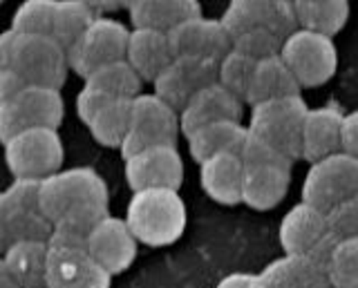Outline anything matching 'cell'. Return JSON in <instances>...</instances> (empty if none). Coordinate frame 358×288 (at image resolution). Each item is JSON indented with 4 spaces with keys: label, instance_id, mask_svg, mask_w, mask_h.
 I'll use <instances>...</instances> for the list:
<instances>
[{
    "label": "cell",
    "instance_id": "cell-41",
    "mask_svg": "<svg viewBox=\"0 0 358 288\" xmlns=\"http://www.w3.org/2000/svg\"><path fill=\"white\" fill-rule=\"evenodd\" d=\"M25 87L27 85L14 70H0V105L11 103Z\"/></svg>",
    "mask_w": 358,
    "mask_h": 288
},
{
    "label": "cell",
    "instance_id": "cell-21",
    "mask_svg": "<svg viewBox=\"0 0 358 288\" xmlns=\"http://www.w3.org/2000/svg\"><path fill=\"white\" fill-rule=\"evenodd\" d=\"M264 288H331L327 271L309 255H282L257 273Z\"/></svg>",
    "mask_w": 358,
    "mask_h": 288
},
{
    "label": "cell",
    "instance_id": "cell-31",
    "mask_svg": "<svg viewBox=\"0 0 358 288\" xmlns=\"http://www.w3.org/2000/svg\"><path fill=\"white\" fill-rule=\"evenodd\" d=\"M83 81L85 85L94 87V90L103 92L112 98H128V101L141 94V85H143V81L126 63V59L103 65V68L94 70Z\"/></svg>",
    "mask_w": 358,
    "mask_h": 288
},
{
    "label": "cell",
    "instance_id": "cell-39",
    "mask_svg": "<svg viewBox=\"0 0 358 288\" xmlns=\"http://www.w3.org/2000/svg\"><path fill=\"white\" fill-rule=\"evenodd\" d=\"M110 101H112V96L99 92V90H94V87H90V85H83V90L76 94V114L87 126L99 109L106 107Z\"/></svg>",
    "mask_w": 358,
    "mask_h": 288
},
{
    "label": "cell",
    "instance_id": "cell-2",
    "mask_svg": "<svg viewBox=\"0 0 358 288\" xmlns=\"http://www.w3.org/2000/svg\"><path fill=\"white\" fill-rule=\"evenodd\" d=\"M126 224L137 243L155 248L171 246L186 230V204L179 190L168 188L132 192Z\"/></svg>",
    "mask_w": 358,
    "mask_h": 288
},
{
    "label": "cell",
    "instance_id": "cell-17",
    "mask_svg": "<svg viewBox=\"0 0 358 288\" xmlns=\"http://www.w3.org/2000/svg\"><path fill=\"white\" fill-rule=\"evenodd\" d=\"M242 101L224 90L220 83H213L197 94L190 96V101L179 109V130L188 137L197 128H204L220 121H240L242 119Z\"/></svg>",
    "mask_w": 358,
    "mask_h": 288
},
{
    "label": "cell",
    "instance_id": "cell-24",
    "mask_svg": "<svg viewBox=\"0 0 358 288\" xmlns=\"http://www.w3.org/2000/svg\"><path fill=\"white\" fill-rule=\"evenodd\" d=\"M16 114L20 119L22 130L27 128H48V130H59L63 123L65 105L61 90H52V87H34L27 85L14 101Z\"/></svg>",
    "mask_w": 358,
    "mask_h": 288
},
{
    "label": "cell",
    "instance_id": "cell-14",
    "mask_svg": "<svg viewBox=\"0 0 358 288\" xmlns=\"http://www.w3.org/2000/svg\"><path fill=\"white\" fill-rule=\"evenodd\" d=\"M126 181L132 192L168 188L179 190L184 181V161L177 146H155L126 159Z\"/></svg>",
    "mask_w": 358,
    "mask_h": 288
},
{
    "label": "cell",
    "instance_id": "cell-13",
    "mask_svg": "<svg viewBox=\"0 0 358 288\" xmlns=\"http://www.w3.org/2000/svg\"><path fill=\"white\" fill-rule=\"evenodd\" d=\"M112 275L90 257L85 248L50 246L45 262V288H110Z\"/></svg>",
    "mask_w": 358,
    "mask_h": 288
},
{
    "label": "cell",
    "instance_id": "cell-45",
    "mask_svg": "<svg viewBox=\"0 0 358 288\" xmlns=\"http://www.w3.org/2000/svg\"><path fill=\"white\" fill-rule=\"evenodd\" d=\"M9 246V235L5 226V206H3V192H0V255H3Z\"/></svg>",
    "mask_w": 358,
    "mask_h": 288
},
{
    "label": "cell",
    "instance_id": "cell-28",
    "mask_svg": "<svg viewBox=\"0 0 358 288\" xmlns=\"http://www.w3.org/2000/svg\"><path fill=\"white\" fill-rule=\"evenodd\" d=\"M0 259L20 288H45L48 241H14Z\"/></svg>",
    "mask_w": 358,
    "mask_h": 288
},
{
    "label": "cell",
    "instance_id": "cell-25",
    "mask_svg": "<svg viewBox=\"0 0 358 288\" xmlns=\"http://www.w3.org/2000/svg\"><path fill=\"white\" fill-rule=\"evenodd\" d=\"M291 170L280 165L264 168H244L242 179V204L253 210H271L289 192Z\"/></svg>",
    "mask_w": 358,
    "mask_h": 288
},
{
    "label": "cell",
    "instance_id": "cell-3",
    "mask_svg": "<svg viewBox=\"0 0 358 288\" xmlns=\"http://www.w3.org/2000/svg\"><path fill=\"white\" fill-rule=\"evenodd\" d=\"M307 109L309 107L300 94L255 103L251 105V123L246 130L294 163L300 159V130Z\"/></svg>",
    "mask_w": 358,
    "mask_h": 288
},
{
    "label": "cell",
    "instance_id": "cell-44",
    "mask_svg": "<svg viewBox=\"0 0 358 288\" xmlns=\"http://www.w3.org/2000/svg\"><path fill=\"white\" fill-rule=\"evenodd\" d=\"M16 31H3L0 34V70H11V61H14V50H16Z\"/></svg>",
    "mask_w": 358,
    "mask_h": 288
},
{
    "label": "cell",
    "instance_id": "cell-9",
    "mask_svg": "<svg viewBox=\"0 0 358 288\" xmlns=\"http://www.w3.org/2000/svg\"><path fill=\"white\" fill-rule=\"evenodd\" d=\"M11 70L25 85L61 90L67 81L70 65L65 50L52 36H18Z\"/></svg>",
    "mask_w": 358,
    "mask_h": 288
},
{
    "label": "cell",
    "instance_id": "cell-43",
    "mask_svg": "<svg viewBox=\"0 0 358 288\" xmlns=\"http://www.w3.org/2000/svg\"><path fill=\"white\" fill-rule=\"evenodd\" d=\"M215 288H264L257 273H231L222 277Z\"/></svg>",
    "mask_w": 358,
    "mask_h": 288
},
{
    "label": "cell",
    "instance_id": "cell-12",
    "mask_svg": "<svg viewBox=\"0 0 358 288\" xmlns=\"http://www.w3.org/2000/svg\"><path fill=\"white\" fill-rule=\"evenodd\" d=\"M152 83V94L159 96L164 103H168L179 112L190 101V96L213 83H217V63L206 59L177 56L168 63V68Z\"/></svg>",
    "mask_w": 358,
    "mask_h": 288
},
{
    "label": "cell",
    "instance_id": "cell-18",
    "mask_svg": "<svg viewBox=\"0 0 358 288\" xmlns=\"http://www.w3.org/2000/svg\"><path fill=\"white\" fill-rule=\"evenodd\" d=\"M343 112L336 105L309 107L300 130V159L316 163L341 152Z\"/></svg>",
    "mask_w": 358,
    "mask_h": 288
},
{
    "label": "cell",
    "instance_id": "cell-5",
    "mask_svg": "<svg viewBox=\"0 0 358 288\" xmlns=\"http://www.w3.org/2000/svg\"><path fill=\"white\" fill-rule=\"evenodd\" d=\"M179 112L155 94H139L130 101V130L121 143L123 161L155 146H177Z\"/></svg>",
    "mask_w": 358,
    "mask_h": 288
},
{
    "label": "cell",
    "instance_id": "cell-26",
    "mask_svg": "<svg viewBox=\"0 0 358 288\" xmlns=\"http://www.w3.org/2000/svg\"><path fill=\"white\" fill-rule=\"evenodd\" d=\"M246 137V128L240 121H220L204 128H197L186 137L190 157L197 163L206 161L217 154H238L242 150V143Z\"/></svg>",
    "mask_w": 358,
    "mask_h": 288
},
{
    "label": "cell",
    "instance_id": "cell-46",
    "mask_svg": "<svg viewBox=\"0 0 358 288\" xmlns=\"http://www.w3.org/2000/svg\"><path fill=\"white\" fill-rule=\"evenodd\" d=\"M0 288H20L14 277H11V273L7 271V266L3 264V259H0Z\"/></svg>",
    "mask_w": 358,
    "mask_h": 288
},
{
    "label": "cell",
    "instance_id": "cell-6",
    "mask_svg": "<svg viewBox=\"0 0 358 288\" xmlns=\"http://www.w3.org/2000/svg\"><path fill=\"white\" fill-rule=\"evenodd\" d=\"M278 56L294 74L300 90L324 85L338 68V52H336L334 38L313 34L307 29L291 31L282 40Z\"/></svg>",
    "mask_w": 358,
    "mask_h": 288
},
{
    "label": "cell",
    "instance_id": "cell-33",
    "mask_svg": "<svg viewBox=\"0 0 358 288\" xmlns=\"http://www.w3.org/2000/svg\"><path fill=\"white\" fill-rule=\"evenodd\" d=\"M54 5L56 0H27L16 9L9 29L18 36H52Z\"/></svg>",
    "mask_w": 358,
    "mask_h": 288
},
{
    "label": "cell",
    "instance_id": "cell-27",
    "mask_svg": "<svg viewBox=\"0 0 358 288\" xmlns=\"http://www.w3.org/2000/svg\"><path fill=\"white\" fill-rule=\"evenodd\" d=\"M296 94H300V85L296 83L294 74L289 72L282 59L271 56V59L255 63L251 85H249V92H246L244 103L255 105V103L271 101V98L296 96Z\"/></svg>",
    "mask_w": 358,
    "mask_h": 288
},
{
    "label": "cell",
    "instance_id": "cell-19",
    "mask_svg": "<svg viewBox=\"0 0 358 288\" xmlns=\"http://www.w3.org/2000/svg\"><path fill=\"white\" fill-rule=\"evenodd\" d=\"M324 235H327L324 213L305 202L291 208L278 228V239L285 255H307Z\"/></svg>",
    "mask_w": 358,
    "mask_h": 288
},
{
    "label": "cell",
    "instance_id": "cell-1",
    "mask_svg": "<svg viewBox=\"0 0 358 288\" xmlns=\"http://www.w3.org/2000/svg\"><path fill=\"white\" fill-rule=\"evenodd\" d=\"M41 210L52 224L50 246L85 248V239L108 217V185L92 168H67L41 181Z\"/></svg>",
    "mask_w": 358,
    "mask_h": 288
},
{
    "label": "cell",
    "instance_id": "cell-38",
    "mask_svg": "<svg viewBox=\"0 0 358 288\" xmlns=\"http://www.w3.org/2000/svg\"><path fill=\"white\" fill-rule=\"evenodd\" d=\"M324 219H327V232L336 239L358 237V197L336 204L324 213Z\"/></svg>",
    "mask_w": 358,
    "mask_h": 288
},
{
    "label": "cell",
    "instance_id": "cell-37",
    "mask_svg": "<svg viewBox=\"0 0 358 288\" xmlns=\"http://www.w3.org/2000/svg\"><path fill=\"white\" fill-rule=\"evenodd\" d=\"M240 161L244 168H264V165H280V168H289L291 170V161L280 154L273 146H268L266 141H262L260 137L251 135L246 130V137L240 150Z\"/></svg>",
    "mask_w": 358,
    "mask_h": 288
},
{
    "label": "cell",
    "instance_id": "cell-42",
    "mask_svg": "<svg viewBox=\"0 0 358 288\" xmlns=\"http://www.w3.org/2000/svg\"><path fill=\"white\" fill-rule=\"evenodd\" d=\"M18 132H22L20 119L16 114V109L11 103L0 105V141L7 143L11 137H16Z\"/></svg>",
    "mask_w": 358,
    "mask_h": 288
},
{
    "label": "cell",
    "instance_id": "cell-35",
    "mask_svg": "<svg viewBox=\"0 0 358 288\" xmlns=\"http://www.w3.org/2000/svg\"><path fill=\"white\" fill-rule=\"evenodd\" d=\"M255 63L257 61H251V59H246L244 54L231 50L227 56L217 63V83L244 103L246 92H249V85H251Z\"/></svg>",
    "mask_w": 358,
    "mask_h": 288
},
{
    "label": "cell",
    "instance_id": "cell-7",
    "mask_svg": "<svg viewBox=\"0 0 358 288\" xmlns=\"http://www.w3.org/2000/svg\"><path fill=\"white\" fill-rule=\"evenodd\" d=\"M300 195L302 202L322 213L336 204L358 197V161L345 152H336L311 163Z\"/></svg>",
    "mask_w": 358,
    "mask_h": 288
},
{
    "label": "cell",
    "instance_id": "cell-15",
    "mask_svg": "<svg viewBox=\"0 0 358 288\" xmlns=\"http://www.w3.org/2000/svg\"><path fill=\"white\" fill-rule=\"evenodd\" d=\"M166 36L175 59L188 56L220 63L231 52V36L222 27L220 18H188L182 25L168 31Z\"/></svg>",
    "mask_w": 358,
    "mask_h": 288
},
{
    "label": "cell",
    "instance_id": "cell-16",
    "mask_svg": "<svg viewBox=\"0 0 358 288\" xmlns=\"http://www.w3.org/2000/svg\"><path fill=\"white\" fill-rule=\"evenodd\" d=\"M85 250L108 275H119L137 257V239L130 232L126 219L108 215L90 230Z\"/></svg>",
    "mask_w": 358,
    "mask_h": 288
},
{
    "label": "cell",
    "instance_id": "cell-22",
    "mask_svg": "<svg viewBox=\"0 0 358 288\" xmlns=\"http://www.w3.org/2000/svg\"><path fill=\"white\" fill-rule=\"evenodd\" d=\"M128 14L134 29L168 34L184 20L201 16V5L197 0H134L128 3Z\"/></svg>",
    "mask_w": 358,
    "mask_h": 288
},
{
    "label": "cell",
    "instance_id": "cell-11",
    "mask_svg": "<svg viewBox=\"0 0 358 288\" xmlns=\"http://www.w3.org/2000/svg\"><path fill=\"white\" fill-rule=\"evenodd\" d=\"M220 23L231 40L249 29H268L285 40L298 29L294 5L289 0H233L224 9Z\"/></svg>",
    "mask_w": 358,
    "mask_h": 288
},
{
    "label": "cell",
    "instance_id": "cell-30",
    "mask_svg": "<svg viewBox=\"0 0 358 288\" xmlns=\"http://www.w3.org/2000/svg\"><path fill=\"white\" fill-rule=\"evenodd\" d=\"M87 130L101 146L119 150L130 130V101L128 98H112L106 107H101L92 116Z\"/></svg>",
    "mask_w": 358,
    "mask_h": 288
},
{
    "label": "cell",
    "instance_id": "cell-29",
    "mask_svg": "<svg viewBox=\"0 0 358 288\" xmlns=\"http://www.w3.org/2000/svg\"><path fill=\"white\" fill-rule=\"evenodd\" d=\"M294 16L298 29L334 38L350 18L347 0H294Z\"/></svg>",
    "mask_w": 358,
    "mask_h": 288
},
{
    "label": "cell",
    "instance_id": "cell-32",
    "mask_svg": "<svg viewBox=\"0 0 358 288\" xmlns=\"http://www.w3.org/2000/svg\"><path fill=\"white\" fill-rule=\"evenodd\" d=\"M94 20V12L87 3L81 0H56L54 5V23H52V38L67 52L74 43L81 38L87 25Z\"/></svg>",
    "mask_w": 358,
    "mask_h": 288
},
{
    "label": "cell",
    "instance_id": "cell-8",
    "mask_svg": "<svg viewBox=\"0 0 358 288\" xmlns=\"http://www.w3.org/2000/svg\"><path fill=\"white\" fill-rule=\"evenodd\" d=\"M128 27L115 18L94 16L92 23L81 34L74 45L67 50V65L81 79H87L94 70L103 68L108 63L126 59L128 47Z\"/></svg>",
    "mask_w": 358,
    "mask_h": 288
},
{
    "label": "cell",
    "instance_id": "cell-34",
    "mask_svg": "<svg viewBox=\"0 0 358 288\" xmlns=\"http://www.w3.org/2000/svg\"><path fill=\"white\" fill-rule=\"evenodd\" d=\"M331 288H358V237L338 239L327 262Z\"/></svg>",
    "mask_w": 358,
    "mask_h": 288
},
{
    "label": "cell",
    "instance_id": "cell-4",
    "mask_svg": "<svg viewBox=\"0 0 358 288\" xmlns=\"http://www.w3.org/2000/svg\"><path fill=\"white\" fill-rule=\"evenodd\" d=\"M65 148L56 130L27 128L5 143V163L14 179H36L63 170Z\"/></svg>",
    "mask_w": 358,
    "mask_h": 288
},
{
    "label": "cell",
    "instance_id": "cell-10",
    "mask_svg": "<svg viewBox=\"0 0 358 288\" xmlns=\"http://www.w3.org/2000/svg\"><path fill=\"white\" fill-rule=\"evenodd\" d=\"M41 181L14 179L3 192L5 226L9 243L14 241H50L52 224L41 210Z\"/></svg>",
    "mask_w": 358,
    "mask_h": 288
},
{
    "label": "cell",
    "instance_id": "cell-20",
    "mask_svg": "<svg viewBox=\"0 0 358 288\" xmlns=\"http://www.w3.org/2000/svg\"><path fill=\"white\" fill-rule=\"evenodd\" d=\"M244 165L238 154H217L199 163V183L213 202L220 206L242 204Z\"/></svg>",
    "mask_w": 358,
    "mask_h": 288
},
{
    "label": "cell",
    "instance_id": "cell-23",
    "mask_svg": "<svg viewBox=\"0 0 358 288\" xmlns=\"http://www.w3.org/2000/svg\"><path fill=\"white\" fill-rule=\"evenodd\" d=\"M175 56L168 36L155 29H132L126 47V63L141 81H155Z\"/></svg>",
    "mask_w": 358,
    "mask_h": 288
},
{
    "label": "cell",
    "instance_id": "cell-36",
    "mask_svg": "<svg viewBox=\"0 0 358 288\" xmlns=\"http://www.w3.org/2000/svg\"><path fill=\"white\" fill-rule=\"evenodd\" d=\"M282 40L268 29H249L231 40V50L244 54L251 61H264L280 54Z\"/></svg>",
    "mask_w": 358,
    "mask_h": 288
},
{
    "label": "cell",
    "instance_id": "cell-40",
    "mask_svg": "<svg viewBox=\"0 0 358 288\" xmlns=\"http://www.w3.org/2000/svg\"><path fill=\"white\" fill-rule=\"evenodd\" d=\"M341 152L350 154L358 161V109L343 114L341 126Z\"/></svg>",
    "mask_w": 358,
    "mask_h": 288
}]
</instances>
